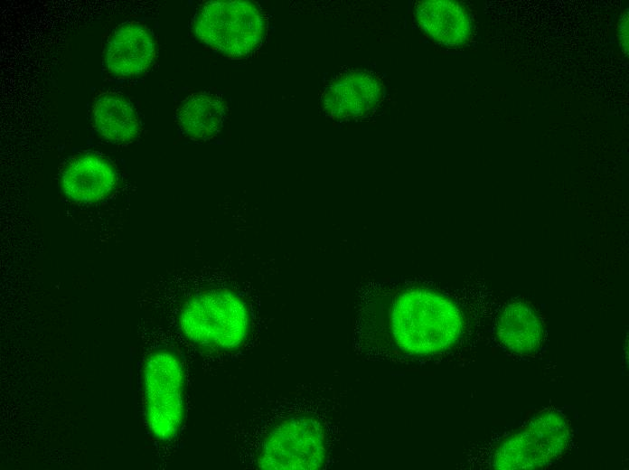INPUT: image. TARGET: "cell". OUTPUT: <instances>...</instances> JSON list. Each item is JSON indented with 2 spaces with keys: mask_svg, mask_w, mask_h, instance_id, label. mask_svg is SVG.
I'll use <instances>...</instances> for the list:
<instances>
[{
  "mask_svg": "<svg viewBox=\"0 0 629 470\" xmlns=\"http://www.w3.org/2000/svg\"><path fill=\"white\" fill-rule=\"evenodd\" d=\"M155 56V43L149 33L132 24L123 25L112 35L106 52V63L115 74L134 76L145 72Z\"/></svg>",
  "mask_w": 629,
  "mask_h": 470,
  "instance_id": "7",
  "label": "cell"
},
{
  "mask_svg": "<svg viewBox=\"0 0 629 470\" xmlns=\"http://www.w3.org/2000/svg\"><path fill=\"white\" fill-rule=\"evenodd\" d=\"M326 458L325 435L321 424L308 417H295L277 424L264 439L258 468L269 470H314Z\"/></svg>",
  "mask_w": 629,
  "mask_h": 470,
  "instance_id": "5",
  "label": "cell"
},
{
  "mask_svg": "<svg viewBox=\"0 0 629 470\" xmlns=\"http://www.w3.org/2000/svg\"><path fill=\"white\" fill-rule=\"evenodd\" d=\"M92 117L98 132L111 142L131 141L139 132V122L133 106L117 94L99 96L93 104Z\"/></svg>",
  "mask_w": 629,
  "mask_h": 470,
  "instance_id": "10",
  "label": "cell"
},
{
  "mask_svg": "<svg viewBox=\"0 0 629 470\" xmlns=\"http://www.w3.org/2000/svg\"><path fill=\"white\" fill-rule=\"evenodd\" d=\"M377 95V86L368 76L349 75L333 83L324 98L325 111L343 118L363 111Z\"/></svg>",
  "mask_w": 629,
  "mask_h": 470,
  "instance_id": "12",
  "label": "cell"
},
{
  "mask_svg": "<svg viewBox=\"0 0 629 470\" xmlns=\"http://www.w3.org/2000/svg\"><path fill=\"white\" fill-rule=\"evenodd\" d=\"M498 334L509 349L528 352L539 345L541 327L532 309L522 304H512L500 316Z\"/></svg>",
  "mask_w": 629,
  "mask_h": 470,
  "instance_id": "13",
  "label": "cell"
},
{
  "mask_svg": "<svg viewBox=\"0 0 629 470\" xmlns=\"http://www.w3.org/2000/svg\"><path fill=\"white\" fill-rule=\"evenodd\" d=\"M618 34L621 47L625 54H628V13H624L618 25Z\"/></svg>",
  "mask_w": 629,
  "mask_h": 470,
  "instance_id": "14",
  "label": "cell"
},
{
  "mask_svg": "<svg viewBox=\"0 0 629 470\" xmlns=\"http://www.w3.org/2000/svg\"><path fill=\"white\" fill-rule=\"evenodd\" d=\"M116 183V174L104 159L85 155L72 161L62 175L65 193L77 202H93L107 196Z\"/></svg>",
  "mask_w": 629,
  "mask_h": 470,
  "instance_id": "9",
  "label": "cell"
},
{
  "mask_svg": "<svg viewBox=\"0 0 629 470\" xmlns=\"http://www.w3.org/2000/svg\"><path fill=\"white\" fill-rule=\"evenodd\" d=\"M225 115V104L221 98L208 93H196L181 104L177 119L181 129L187 136L206 139L221 129Z\"/></svg>",
  "mask_w": 629,
  "mask_h": 470,
  "instance_id": "11",
  "label": "cell"
},
{
  "mask_svg": "<svg viewBox=\"0 0 629 470\" xmlns=\"http://www.w3.org/2000/svg\"><path fill=\"white\" fill-rule=\"evenodd\" d=\"M390 322L396 345L413 354L447 349L456 342L463 328L461 313L453 302L420 288L407 290L396 297Z\"/></svg>",
  "mask_w": 629,
  "mask_h": 470,
  "instance_id": "1",
  "label": "cell"
},
{
  "mask_svg": "<svg viewBox=\"0 0 629 470\" xmlns=\"http://www.w3.org/2000/svg\"><path fill=\"white\" fill-rule=\"evenodd\" d=\"M262 16L246 1H212L201 10L195 33L205 44L222 54L239 58L254 50L262 38Z\"/></svg>",
  "mask_w": 629,
  "mask_h": 470,
  "instance_id": "4",
  "label": "cell"
},
{
  "mask_svg": "<svg viewBox=\"0 0 629 470\" xmlns=\"http://www.w3.org/2000/svg\"><path fill=\"white\" fill-rule=\"evenodd\" d=\"M419 26L434 41L450 47L465 43L471 34L465 8L448 0L422 1L417 5Z\"/></svg>",
  "mask_w": 629,
  "mask_h": 470,
  "instance_id": "8",
  "label": "cell"
},
{
  "mask_svg": "<svg viewBox=\"0 0 629 470\" xmlns=\"http://www.w3.org/2000/svg\"><path fill=\"white\" fill-rule=\"evenodd\" d=\"M566 421L545 415L504 443L494 456L499 469H530L547 465L563 450L568 440Z\"/></svg>",
  "mask_w": 629,
  "mask_h": 470,
  "instance_id": "6",
  "label": "cell"
},
{
  "mask_svg": "<svg viewBox=\"0 0 629 470\" xmlns=\"http://www.w3.org/2000/svg\"><path fill=\"white\" fill-rule=\"evenodd\" d=\"M145 411L148 428L162 441L173 439L184 418V371L179 358L157 351L147 358L143 374Z\"/></svg>",
  "mask_w": 629,
  "mask_h": 470,
  "instance_id": "3",
  "label": "cell"
},
{
  "mask_svg": "<svg viewBox=\"0 0 629 470\" xmlns=\"http://www.w3.org/2000/svg\"><path fill=\"white\" fill-rule=\"evenodd\" d=\"M184 336L201 347L232 350L245 340L249 315L243 301L229 290H209L191 298L180 315Z\"/></svg>",
  "mask_w": 629,
  "mask_h": 470,
  "instance_id": "2",
  "label": "cell"
}]
</instances>
